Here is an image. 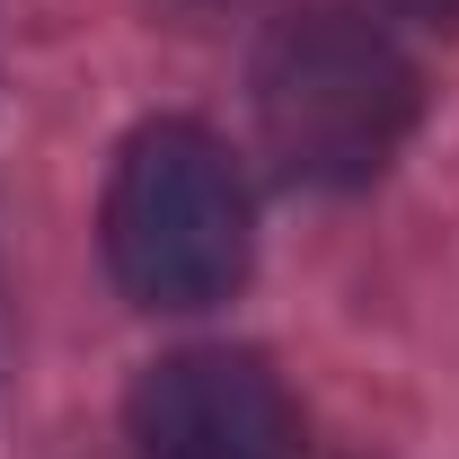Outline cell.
I'll list each match as a JSON object with an SVG mask.
<instances>
[{
	"label": "cell",
	"instance_id": "3957f363",
	"mask_svg": "<svg viewBox=\"0 0 459 459\" xmlns=\"http://www.w3.org/2000/svg\"><path fill=\"white\" fill-rule=\"evenodd\" d=\"M133 459H300L291 389L238 344H186L124 398Z\"/></svg>",
	"mask_w": 459,
	"mask_h": 459
},
{
	"label": "cell",
	"instance_id": "277c9868",
	"mask_svg": "<svg viewBox=\"0 0 459 459\" xmlns=\"http://www.w3.org/2000/svg\"><path fill=\"white\" fill-rule=\"evenodd\" d=\"M389 18H415V27H459V0H380Z\"/></svg>",
	"mask_w": 459,
	"mask_h": 459
},
{
	"label": "cell",
	"instance_id": "7a4b0ae2",
	"mask_svg": "<svg viewBox=\"0 0 459 459\" xmlns=\"http://www.w3.org/2000/svg\"><path fill=\"white\" fill-rule=\"evenodd\" d=\"M107 265L142 309H212L247 283L256 221H247V186L238 160L204 124L160 115L142 124L107 177Z\"/></svg>",
	"mask_w": 459,
	"mask_h": 459
},
{
	"label": "cell",
	"instance_id": "6da1fadb",
	"mask_svg": "<svg viewBox=\"0 0 459 459\" xmlns=\"http://www.w3.org/2000/svg\"><path fill=\"white\" fill-rule=\"evenodd\" d=\"M415 62L353 9H300L256 45V133L291 186H371L415 133Z\"/></svg>",
	"mask_w": 459,
	"mask_h": 459
}]
</instances>
